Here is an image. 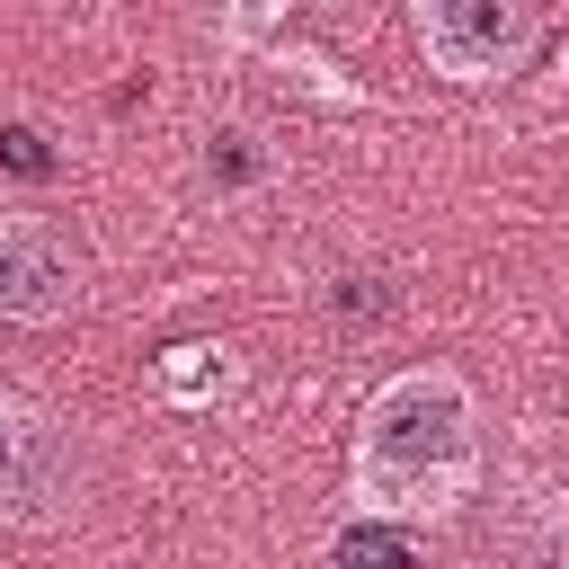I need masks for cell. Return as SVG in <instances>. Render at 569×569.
Returning <instances> with one entry per match:
<instances>
[{
  "label": "cell",
  "mask_w": 569,
  "mask_h": 569,
  "mask_svg": "<svg viewBox=\"0 0 569 569\" xmlns=\"http://www.w3.org/2000/svg\"><path fill=\"white\" fill-rule=\"evenodd\" d=\"M480 489V391L462 365H400L347 427V507L391 525H445Z\"/></svg>",
  "instance_id": "1"
},
{
  "label": "cell",
  "mask_w": 569,
  "mask_h": 569,
  "mask_svg": "<svg viewBox=\"0 0 569 569\" xmlns=\"http://www.w3.org/2000/svg\"><path fill=\"white\" fill-rule=\"evenodd\" d=\"M409 36H418L436 80L489 89V80H516L533 62L542 0H409Z\"/></svg>",
  "instance_id": "2"
},
{
  "label": "cell",
  "mask_w": 569,
  "mask_h": 569,
  "mask_svg": "<svg viewBox=\"0 0 569 569\" xmlns=\"http://www.w3.org/2000/svg\"><path fill=\"white\" fill-rule=\"evenodd\" d=\"M89 302V249L53 213H0V320L53 329Z\"/></svg>",
  "instance_id": "3"
},
{
  "label": "cell",
  "mask_w": 569,
  "mask_h": 569,
  "mask_svg": "<svg viewBox=\"0 0 569 569\" xmlns=\"http://www.w3.org/2000/svg\"><path fill=\"white\" fill-rule=\"evenodd\" d=\"M71 507V445L0 382V525H53Z\"/></svg>",
  "instance_id": "4"
},
{
  "label": "cell",
  "mask_w": 569,
  "mask_h": 569,
  "mask_svg": "<svg viewBox=\"0 0 569 569\" xmlns=\"http://www.w3.org/2000/svg\"><path fill=\"white\" fill-rule=\"evenodd\" d=\"M204 9H213V36H222L231 53H249V44H267V36L284 27L293 0H204Z\"/></svg>",
  "instance_id": "5"
}]
</instances>
